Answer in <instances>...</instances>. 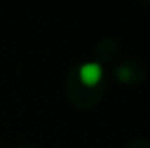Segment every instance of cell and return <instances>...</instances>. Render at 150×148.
Masks as SVG:
<instances>
[{
	"label": "cell",
	"mask_w": 150,
	"mask_h": 148,
	"mask_svg": "<svg viewBox=\"0 0 150 148\" xmlns=\"http://www.w3.org/2000/svg\"><path fill=\"white\" fill-rule=\"evenodd\" d=\"M103 77V68L96 61H87L80 65L79 68V78L84 85H96Z\"/></svg>",
	"instance_id": "obj_1"
}]
</instances>
